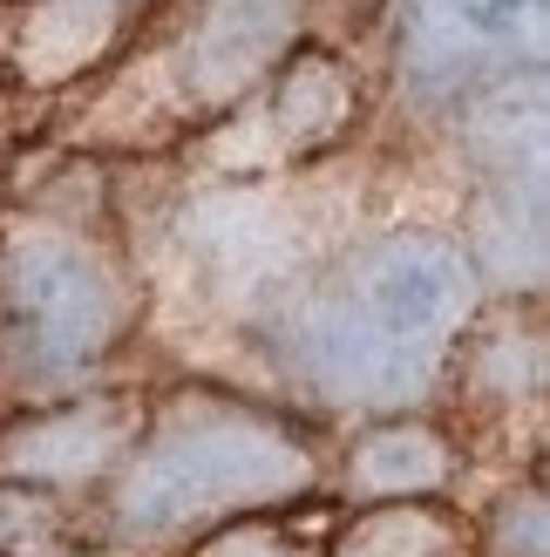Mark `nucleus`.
<instances>
[{"label":"nucleus","mask_w":550,"mask_h":557,"mask_svg":"<svg viewBox=\"0 0 550 557\" xmlns=\"http://www.w3.org/2000/svg\"><path fill=\"white\" fill-rule=\"evenodd\" d=\"M516 35H537V0H415L408 14V54L428 82H470L516 54Z\"/></svg>","instance_id":"obj_1"},{"label":"nucleus","mask_w":550,"mask_h":557,"mask_svg":"<svg viewBox=\"0 0 550 557\" xmlns=\"http://www.w3.org/2000/svg\"><path fill=\"white\" fill-rule=\"evenodd\" d=\"M286 35V0H211V21L198 27V75L204 89L245 82Z\"/></svg>","instance_id":"obj_2"}]
</instances>
